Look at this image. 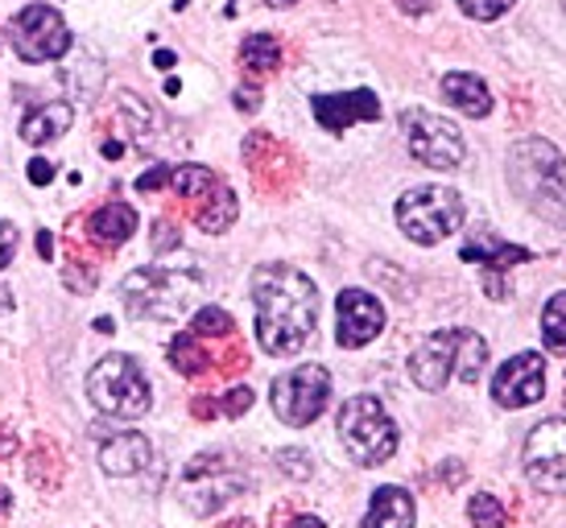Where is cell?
Listing matches in <instances>:
<instances>
[{
    "label": "cell",
    "instance_id": "1",
    "mask_svg": "<svg viewBox=\"0 0 566 528\" xmlns=\"http://www.w3.org/2000/svg\"><path fill=\"white\" fill-rule=\"evenodd\" d=\"M252 302H256V342L265 356H294L318 327L315 281L290 264H261L252 273Z\"/></svg>",
    "mask_w": 566,
    "mask_h": 528
},
{
    "label": "cell",
    "instance_id": "2",
    "mask_svg": "<svg viewBox=\"0 0 566 528\" xmlns=\"http://www.w3.org/2000/svg\"><path fill=\"white\" fill-rule=\"evenodd\" d=\"M509 187L537 219L566 232V157L551 140L530 137L509 149Z\"/></svg>",
    "mask_w": 566,
    "mask_h": 528
},
{
    "label": "cell",
    "instance_id": "3",
    "mask_svg": "<svg viewBox=\"0 0 566 528\" xmlns=\"http://www.w3.org/2000/svg\"><path fill=\"white\" fill-rule=\"evenodd\" d=\"M199 289H203L199 273H182V268H137V273L125 277L120 297H125L128 314H137V318L174 323V318H182L195 306Z\"/></svg>",
    "mask_w": 566,
    "mask_h": 528
},
{
    "label": "cell",
    "instance_id": "4",
    "mask_svg": "<svg viewBox=\"0 0 566 528\" xmlns=\"http://www.w3.org/2000/svg\"><path fill=\"white\" fill-rule=\"evenodd\" d=\"M87 397L99 413H108L116 421H137L149 413L154 404V392H149V380H145L142 363L137 359L112 351L92 368L87 376Z\"/></svg>",
    "mask_w": 566,
    "mask_h": 528
},
{
    "label": "cell",
    "instance_id": "5",
    "mask_svg": "<svg viewBox=\"0 0 566 528\" xmlns=\"http://www.w3.org/2000/svg\"><path fill=\"white\" fill-rule=\"evenodd\" d=\"M397 228L413 244H442L463 228V199L451 187H413L397 199Z\"/></svg>",
    "mask_w": 566,
    "mask_h": 528
},
{
    "label": "cell",
    "instance_id": "6",
    "mask_svg": "<svg viewBox=\"0 0 566 528\" xmlns=\"http://www.w3.org/2000/svg\"><path fill=\"white\" fill-rule=\"evenodd\" d=\"M339 437L360 466H380L397 451V425L377 397H352L339 409Z\"/></svg>",
    "mask_w": 566,
    "mask_h": 528
},
{
    "label": "cell",
    "instance_id": "7",
    "mask_svg": "<svg viewBox=\"0 0 566 528\" xmlns=\"http://www.w3.org/2000/svg\"><path fill=\"white\" fill-rule=\"evenodd\" d=\"M331 401V376L318 363H302L294 372H285L273 380L269 389V404L285 425H311V421L327 409Z\"/></svg>",
    "mask_w": 566,
    "mask_h": 528
},
{
    "label": "cell",
    "instance_id": "8",
    "mask_svg": "<svg viewBox=\"0 0 566 528\" xmlns=\"http://www.w3.org/2000/svg\"><path fill=\"white\" fill-rule=\"evenodd\" d=\"M9 42L25 63H54L71 50V30L59 9L50 4H25L9 21Z\"/></svg>",
    "mask_w": 566,
    "mask_h": 528
},
{
    "label": "cell",
    "instance_id": "9",
    "mask_svg": "<svg viewBox=\"0 0 566 528\" xmlns=\"http://www.w3.org/2000/svg\"><path fill=\"white\" fill-rule=\"evenodd\" d=\"M406 140L409 154L418 157L430 170H455L468 157V145H463V133H459L447 116L439 112H406Z\"/></svg>",
    "mask_w": 566,
    "mask_h": 528
},
{
    "label": "cell",
    "instance_id": "10",
    "mask_svg": "<svg viewBox=\"0 0 566 528\" xmlns=\"http://www.w3.org/2000/svg\"><path fill=\"white\" fill-rule=\"evenodd\" d=\"M525 475L537 492L566 496V421H542L525 437Z\"/></svg>",
    "mask_w": 566,
    "mask_h": 528
},
{
    "label": "cell",
    "instance_id": "11",
    "mask_svg": "<svg viewBox=\"0 0 566 528\" xmlns=\"http://www.w3.org/2000/svg\"><path fill=\"white\" fill-rule=\"evenodd\" d=\"M546 397V359L537 351L513 356L509 363H501V372L492 376V401L501 409H525Z\"/></svg>",
    "mask_w": 566,
    "mask_h": 528
},
{
    "label": "cell",
    "instance_id": "12",
    "mask_svg": "<svg viewBox=\"0 0 566 528\" xmlns=\"http://www.w3.org/2000/svg\"><path fill=\"white\" fill-rule=\"evenodd\" d=\"M335 339L339 347H364V342H373L385 330V306H380L377 297L368 294V289H344L339 302H335Z\"/></svg>",
    "mask_w": 566,
    "mask_h": 528
},
{
    "label": "cell",
    "instance_id": "13",
    "mask_svg": "<svg viewBox=\"0 0 566 528\" xmlns=\"http://www.w3.org/2000/svg\"><path fill=\"white\" fill-rule=\"evenodd\" d=\"M459 339H463V330H434V335L409 356V376H413L418 389H426V392L447 389V380H451L459 368Z\"/></svg>",
    "mask_w": 566,
    "mask_h": 528
},
{
    "label": "cell",
    "instance_id": "14",
    "mask_svg": "<svg viewBox=\"0 0 566 528\" xmlns=\"http://www.w3.org/2000/svg\"><path fill=\"white\" fill-rule=\"evenodd\" d=\"M315 120L327 133H344L356 120H380V99L368 87H360V92L315 95Z\"/></svg>",
    "mask_w": 566,
    "mask_h": 528
},
{
    "label": "cell",
    "instance_id": "15",
    "mask_svg": "<svg viewBox=\"0 0 566 528\" xmlns=\"http://www.w3.org/2000/svg\"><path fill=\"white\" fill-rule=\"evenodd\" d=\"M468 264H484L488 268V281H484V289L488 297H496L501 302L509 289H504V281L501 273L509 268V264H525L534 252L530 249H521V244H504V240H472V244H463V252H459Z\"/></svg>",
    "mask_w": 566,
    "mask_h": 528
},
{
    "label": "cell",
    "instance_id": "16",
    "mask_svg": "<svg viewBox=\"0 0 566 528\" xmlns=\"http://www.w3.org/2000/svg\"><path fill=\"white\" fill-rule=\"evenodd\" d=\"M149 458H154L149 437L133 434V430L112 434L108 442L99 446V466H104L108 475H116V479H125V475H142L145 466H149Z\"/></svg>",
    "mask_w": 566,
    "mask_h": 528
},
{
    "label": "cell",
    "instance_id": "17",
    "mask_svg": "<svg viewBox=\"0 0 566 528\" xmlns=\"http://www.w3.org/2000/svg\"><path fill=\"white\" fill-rule=\"evenodd\" d=\"M413 520H418V508L406 487H377L360 528H413Z\"/></svg>",
    "mask_w": 566,
    "mask_h": 528
},
{
    "label": "cell",
    "instance_id": "18",
    "mask_svg": "<svg viewBox=\"0 0 566 528\" xmlns=\"http://www.w3.org/2000/svg\"><path fill=\"white\" fill-rule=\"evenodd\" d=\"M237 492H240V479L211 475V471H207V458L187 466V499L195 513H216L223 499H232Z\"/></svg>",
    "mask_w": 566,
    "mask_h": 528
},
{
    "label": "cell",
    "instance_id": "19",
    "mask_svg": "<svg viewBox=\"0 0 566 528\" xmlns=\"http://www.w3.org/2000/svg\"><path fill=\"white\" fill-rule=\"evenodd\" d=\"M75 120V108L66 104V99H54V104H42V108H33L25 120H21V140L25 145H50V140H59L71 128Z\"/></svg>",
    "mask_w": 566,
    "mask_h": 528
},
{
    "label": "cell",
    "instance_id": "20",
    "mask_svg": "<svg viewBox=\"0 0 566 528\" xmlns=\"http://www.w3.org/2000/svg\"><path fill=\"white\" fill-rule=\"evenodd\" d=\"M442 95H447L463 116H472V120H484L488 112H492L488 83L480 75H468V71H455V75L442 78Z\"/></svg>",
    "mask_w": 566,
    "mask_h": 528
},
{
    "label": "cell",
    "instance_id": "21",
    "mask_svg": "<svg viewBox=\"0 0 566 528\" xmlns=\"http://www.w3.org/2000/svg\"><path fill=\"white\" fill-rule=\"evenodd\" d=\"M87 228H92V235L99 240V244L116 249V244H125L128 235L137 232V211L125 207V202H108V207H99V211H95Z\"/></svg>",
    "mask_w": 566,
    "mask_h": 528
},
{
    "label": "cell",
    "instance_id": "22",
    "mask_svg": "<svg viewBox=\"0 0 566 528\" xmlns=\"http://www.w3.org/2000/svg\"><path fill=\"white\" fill-rule=\"evenodd\" d=\"M232 223H237V194L216 182V187H211V202L199 211V228L211 235H220V232H228Z\"/></svg>",
    "mask_w": 566,
    "mask_h": 528
},
{
    "label": "cell",
    "instance_id": "23",
    "mask_svg": "<svg viewBox=\"0 0 566 528\" xmlns=\"http://www.w3.org/2000/svg\"><path fill=\"white\" fill-rule=\"evenodd\" d=\"M240 54H244V66H249L252 75H269V71H277V63H282V50H277V42H273L269 33L244 38Z\"/></svg>",
    "mask_w": 566,
    "mask_h": 528
},
{
    "label": "cell",
    "instance_id": "24",
    "mask_svg": "<svg viewBox=\"0 0 566 528\" xmlns=\"http://www.w3.org/2000/svg\"><path fill=\"white\" fill-rule=\"evenodd\" d=\"M542 339H546L551 351L566 356V289L554 294L551 302H546V310H542Z\"/></svg>",
    "mask_w": 566,
    "mask_h": 528
},
{
    "label": "cell",
    "instance_id": "25",
    "mask_svg": "<svg viewBox=\"0 0 566 528\" xmlns=\"http://www.w3.org/2000/svg\"><path fill=\"white\" fill-rule=\"evenodd\" d=\"M216 182H220V178L207 170V166H178V170H170V187L178 190V194H187V199H195V194H211Z\"/></svg>",
    "mask_w": 566,
    "mask_h": 528
},
{
    "label": "cell",
    "instance_id": "26",
    "mask_svg": "<svg viewBox=\"0 0 566 528\" xmlns=\"http://www.w3.org/2000/svg\"><path fill=\"white\" fill-rule=\"evenodd\" d=\"M170 363L182 376L207 372V356H203V347H199V339H195V335H178V339L170 342Z\"/></svg>",
    "mask_w": 566,
    "mask_h": 528
},
{
    "label": "cell",
    "instance_id": "27",
    "mask_svg": "<svg viewBox=\"0 0 566 528\" xmlns=\"http://www.w3.org/2000/svg\"><path fill=\"white\" fill-rule=\"evenodd\" d=\"M468 516H472V525L475 528H504V504L501 499H492V496H475L472 504H468Z\"/></svg>",
    "mask_w": 566,
    "mask_h": 528
},
{
    "label": "cell",
    "instance_id": "28",
    "mask_svg": "<svg viewBox=\"0 0 566 528\" xmlns=\"http://www.w3.org/2000/svg\"><path fill=\"white\" fill-rule=\"evenodd\" d=\"M190 330L195 335H232V318L223 310H216V306H203V310L190 318Z\"/></svg>",
    "mask_w": 566,
    "mask_h": 528
},
{
    "label": "cell",
    "instance_id": "29",
    "mask_svg": "<svg viewBox=\"0 0 566 528\" xmlns=\"http://www.w3.org/2000/svg\"><path fill=\"white\" fill-rule=\"evenodd\" d=\"M459 9L472 17V21H496L513 9V0H459Z\"/></svg>",
    "mask_w": 566,
    "mask_h": 528
},
{
    "label": "cell",
    "instance_id": "30",
    "mask_svg": "<svg viewBox=\"0 0 566 528\" xmlns=\"http://www.w3.org/2000/svg\"><path fill=\"white\" fill-rule=\"evenodd\" d=\"M249 404H252V389H232L220 401V413L223 418H240V413H249Z\"/></svg>",
    "mask_w": 566,
    "mask_h": 528
},
{
    "label": "cell",
    "instance_id": "31",
    "mask_svg": "<svg viewBox=\"0 0 566 528\" xmlns=\"http://www.w3.org/2000/svg\"><path fill=\"white\" fill-rule=\"evenodd\" d=\"M277 463H282V471L285 475H294V479H306L311 475V458L302 451H282L277 454Z\"/></svg>",
    "mask_w": 566,
    "mask_h": 528
},
{
    "label": "cell",
    "instance_id": "32",
    "mask_svg": "<svg viewBox=\"0 0 566 528\" xmlns=\"http://www.w3.org/2000/svg\"><path fill=\"white\" fill-rule=\"evenodd\" d=\"M13 256H17V228L0 219V268H9Z\"/></svg>",
    "mask_w": 566,
    "mask_h": 528
},
{
    "label": "cell",
    "instance_id": "33",
    "mask_svg": "<svg viewBox=\"0 0 566 528\" xmlns=\"http://www.w3.org/2000/svg\"><path fill=\"white\" fill-rule=\"evenodd\" d=\"M170 182V170L166 166H154V170H145L142 178H137V190H158Z\"/></svg>",
    "mask_w": 566,
    "mask_h": 528
},
{
    "label": "cell",
    "instance_id": "34",
    "mask_svg": "<svg viewBox=\"0 0 566 528\" xmlns=\"http://www.w3.org/2000/svg\"><path fill=\"white\" fill-rule=\"evenodd\" d=\"M50 178H54V166L42 161V157H33L30 161V182L33 187H50Z\"/></svg>",
    "mask_w": 566,
    "mask_h": 528
},
{
    "label": "cell",
    "instance_id": "35",
    "mask_svg": "<svg viewBox=\"0 0 566 528\" xmlns=\"http://www.w3.org/2000/svg\"><path fill=\"white\" fill-rule=\"evenodd\" d=\"M154 249H158V252L178 249V232H174L170 223H158V228H154Z\"/></svg>",
    "mask_w": 566,
    "mask_h": 528
},
{
    "label": "cell",
    "instance_id": "36",
    "mask_svg": "<svg viewBox=\"0 0 566 528\" xmlns=\"http://www.w3.org/2000/svg\"><path fill=\"white\" fill-rule=\"evenodd\" d=\"M38 252H42V256L50 261V256H54V235H50V232H38Z\"/></svg>",
    "mask_w": 566,
    "mask_h": 528
},
{
    "label": "cell",
    "instance_id": "37",
    "mask_svg": "<svg viewBox=\"0 0 566 528\" xmlns=\"http://www.w3.org/2000/svg\"><path fill=\"white\" fill-rule=\"evenodd\" d=\"M290 528H327V525H323L318 516H294V525Z\"/></svg>",
    "mask_w": 566,
    "mask_h": 528
},
{
    "label": "cell",
    "instance_id": "38",
    "mask_svg": "<svg viewBox=\"0 0 566 528\" xmlns=\"http://www.w3.org/2000/svg\"><path fill=\"white\" fill-rule=\"evenodd\" d=\"M237 104H240L244 112H252V104H256V95H252V92H237Z\"/></svg>",
    "mask_w": 566,
    "mask_h": 528
},
{
    "label": "cell",
    "instance_id": "39",
    "mask_svg": "<svg viewBox=\"0 0 566 528\" xmlns=\"http://www.w3.org/2000/svg\"><path fill=\"white\" fill-rule=\"evenodd\" d=\"M154 63H158V66H174V54H170V50H158V54H154Z\"/></svg>",
    "mask_w": 566,
    "mask_h": 528
},
{
    "label": "cell",
    "instance_id": "40",
    "mask_svg": "<svg viewBox=\"0 0 566 528\" xmlns=\"http://www.w3.org/2000/svg\"><path fill=\"white\" fill-rule=\"evenodd\" d=\"M269 9H294V4H298V0H265Z\"/></svg>",
    "mask_w": 566,
    "mask_h": 528
},
{
    "label": "cell",
    "instance_id": "41",
    "mask_svg": "<svg viewBox=\"0 0 566 528\" xmlns=\"http://www.w3.org/2000/svg\"><path fill=\"white\" fill-rule=\"evenodd\" d=\"M120 154H125V149H120L116 140H108V145H104V157H120Z\"/></svg>",
    "mask_w": 566,
    "mask_h": 528
},
{
    "label": "cell",
    "instance_id": "42",
    "mask_svg": "<svg viewBox=\"0 0 566 528\" xmlns=\"http://www.w3.org/2000/svg\"><path fill=\"white\" fill-rule=\"evenodd\" d=\"M4 508H9V492H4V487H0V513H4Z\"/></svg>",
    "mask_w": 566,
    "mask_h": 528
}]
</instances>
